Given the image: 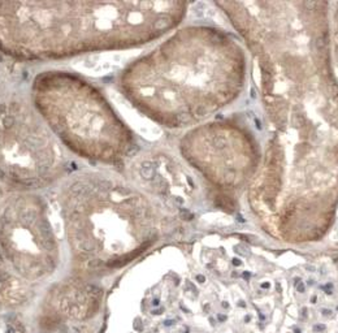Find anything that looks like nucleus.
<instances>
[{
  "mask_svg": "<svg viewBox=\"0 0 338 333\" xmlns=\"http://www.w3.org/2000/svg\"><path fill=\"white\" fill-rule=\"evenodd\" d=\"M212 5L246 46L264 152L242 204L246 224L286 245L324 241L338 219V74L330 1Z\"/></svg>",
  "mask_w": 338,
  "mask_h": 333,
  "instance_id": "f257e3e1",
  "label": "nucleus"
},
{
  "mask_svg": "<svg viewBox=\"0 0 338 333\" xmlns=\"http://www.w3.org/2000/svg\"><path fill=\"white\" fill-rule=\"evenodd\" d=\"M251 61L232 29L213 22L181 25L127 62L116 87L142 116L183 133L235 109L250 94Z\"/></svg>",
  "mask_w": 338,
  "mask_h": 333,
  "instance_id": "f03ea898",
  "label": "nucleus"
},
{
  "mask_svg": "<svg viewBox=\"0 0 338 333\" xmlns=\"http://www.w3.org/2000/svg\"><path fill=\"white\" fill-rule=\"evenodd\" d=\"M187 1H0V52L57 61L152 44L183 24Z\"/></svg>",
  "mask_w": 338,
  "mask_h": 333,
  "instance_id": "7ed1b4c3",
  "label": "nucleus"
},
{
  "mask_svg": "<svg viewBox=\"0 0 338 333\" xmlns=\"http://www.w3.org/2000/svg\"><path fill=\"white\" fill-rule=\"evenodd\" d=\"M60 219L78 257L90 265L111 237L141 253L183 221L131 180L108 171H83L61 181Z\"/></svg>",
  "mask_w": 338,
  "mask_h": 333,
  "instance_id": "20e7f679",
  "label": "nucleus"
},
{
  "mask_svg": "<svg viewBox=\"0 0 338 333\" xmlns=\"http://www.w3.org/2000/svg\"><path fill=\"white\" fill-rule=\"evenodd\" d=\"M30 103L56 139L82 159L124 165L138 150L134 130L104 92L76 72L38 73L30 86Z\"/></svg>",
  "mask_w": 338,
  "mask_h": 333,
  "instance_id": "39448f33",
  "label": "nucleus"
},
{
  "mask_svg": "<svg viewBox=\"0 0 338 333\" xmlns=\"http://www.w3.org/2000/svg\"><path fill=\"white\" fill-rule=\"evenodd\" d=\"M263 126L256 109L235 108L181 133L176 154L197 176L218 219L246 224L242 204L263 163Z\"/></svg>",
  "mask_w": 338,
  "mask_h": 333,
  "instance_id": "423d86ee",
  "label": "nucleus"
},
{
  "mask_svg": "<svg viewBox=\"0 0 338 333\" xmlns=\"http://www.w3.org/2000/svg\"><path fill=\"white\" fill-rule=\"evenodd\" d=\"M35 108L12 100L0 106V181L31 191L60 180L65 156Z\"/></svg>",
  "mask_w": 338,
  "mask_h": 333,
  "instance_id": "0eeeda50",
  "label": "nucleus"
},
{
  "mask_svg": "<svg viewBox=\"0 0 338 333\" xmlns=\"http://www.w3.org/2000/svg\"><path fill=\"white\" fill-rule=\"evenodd\" d=\"M330 51L335 72L338 74V1L330 3Z\"/></svg>",
  "mask_w": 338,
  "mask_h": 333,
  "instance_id": "6e6552de",
  "label": "nucleus"
},
{
  "mask_svg": "<svg viewBox=\"0 0 338 333\" xmlns=\"http://www.w3.org/2000/svg\"><path fill=\"white\" fill-rule=\"evenodd\" d=\"M134 329L138 330V332H142V330H143V325H142V321L139 318H137L134 320Z\"/></svg>",
  "mask_w": 338,
  "mask_h": 333,
  "instance_id": "1a4fd4ad",
  "label": "nucleus"
},
{
  "mask_svg": "<svg viewBox=\"0 0 338 333\" xmlns=\"http://www.w3.org/2000/svg\"><path fill=\"white\" fill-rule=\"evenodd\" d=\"M217 319H218L220 321H224V320H226V316L222 315V314H218V315H217Z\"/></svg>",
  "mask_w": 338,
  "mask_h": 333,
  "instance_id": "9d476101",
  "label": "nucleus"
},
{
  "mask_svg": "<svg viewBox=\"0 0 338 333\" xmlns=\"http://www.w3.org/2000/svg\"><path fill=\"white\" fill-rule=\"evenodd\" d=\"M152 304H153V306H159V304H160L159 298H155V299H153V301H152Z\"/></svg>",
  "mask_w": 338,
  "mask_h": 333,
  "instance_id": "9b49d317",
  "label": "nucleus"
},
{
  "mask_svg": "<svg viewBox=\"0 0 338 333\" xmlns=\"http://www.w3.org/2000/svg\"><path fill=\"white\" fill-rule=\"evenodd\" d=\"M324 328H325L324 325H319V327L316 325V327H315V330H321V329H324Z\"/></svg>",
  "mask_w": 338,
  "mask_h": 333,
  "instance_id": "f8f14e48",
  "label": "nucleus"
},
{
  "mask_svg": "<svg viewBox=\"0 0 338 333\" xmlns=\"http://www.w3.org/2000/svg\"><path fill=\"white\" fill-rule=\"evenodd\" d=\"M7 333H15V330H13L12 328H8V329H7Z\"/></svg>",
  "mask_w": 338,
  "mask_h": 333,
  "instance_id": "ddd939ff",
  "label": "nucleus"
}]
</instances>
